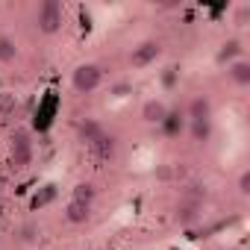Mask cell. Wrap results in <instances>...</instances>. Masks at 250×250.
Segmentation results:
<instances>
[{"mask_svg": "<svg viewBox=\"0 0 250 250\" xmlns=\"http://www.w3.org/2000/svg\"><path fill=\"white\" fill-rule=\"evenodd\" d=\"M42 238V229L36 227V224H27V227H21V241L24 244H36Z\"/></svg>", "mask_w": 250, "mask_h": 250, "instance_id": "17", "label": "cell"}, {"mask_svg": "<svg viewBox=\"0 0 250 250\" xmlns=\"http://www.w3.org/2000/svg\"><path fill=\"white\" fill-rule=\"evenodd\" d=\"M162 127L168 136H180L186 130V115H177V112H168V118L162 121Z\"/></svg>", "mask_w": 250, "mask_h": 250, "instance_id": "13", "label": "cell"}, {"mask_svg": "<svg viewBox=\"0 0 250 250\" xmlns=\"http://www.w3.org/2000/svg\"><path fill=\"white\" fill-rule=\"evenodd\" d=\"M18 42L12 39V36H6V33H0V65H12L15 59H18Z\"/></svg>", "mask_w": 250, "mask_h": 250, "instance_id": "12", "label": "cell"}, {"mask_svg": "<svg viewBox=\"0 0 250 250\" xmlns=\"http://www.w3.org/2000/svg\"><path fill=\"white\" fill-rule=\"evenodd\" d=\"M186 130L197 145H206L212 139V121H186Z\"/></svg>", "mask_w": 250, "mask_h": 250, "instance_id": "11", "label": "cell"}, {"mask_svg": "<svg viewBox=\"0 0 250 250\" xmlns=\"http://www.w3.org/2000/svg\"><path fill=\"white\" fill-rule=\"evenodd\" d=\"M33 156H36V145H33V133L27 127H18L12 136H9V159H12V168L15 171H27L33 165Z\"/></svg>", "mask_w": 250, "mask_h": 250, "instance_id": "1", "label": "cell"}, {"mask_svg": "<svg viewBox=\"0 0 250 250\" xmlns=\"http://www.w3.org/2000/svg\"><path fill=\"white\" fill-rule=\"evenodd\" d=\"M130 91H133V85H130V83H118V85L112 88V94H115V97H124V94H130Z\"/></svg>", "mask_w": 250, "mask_h": 250, "instance_id": "20", "label": "cell"}, {"mask_svg": "<svg viewBox=\"0 0 250 250\" xmlns=\"http://www.w3.org/2000/svg\"><path fill=\"white\" fill-rule=\"evenodd\" d=\"M235 191L241 197H250V168H241L238 177H235Z\"/></svg>", "mask_w": 250, "mask_h": 250, "instance_id": "15", "label": "cell"}, {"mask_svg": "<svg viewBox=\"0 0 250 250\" xmlns=\"http://www.w3.org/2000/svg\"><path fill=\"white\" fill-rule=\"evenodd\" d=\"M80 136H83L85 142L97 145V142L103 139V130H100V124H97V121H83V124H80Z\"/></svg>", "mask_w": 250, "mask_h": 250, "instance_id": "14", "label": "cell"}, {"mask_svg": "<svg viewBox=\"0 0 250 250\" xmlns=\"http://www.w3.org/2000/svg\"><path fill=\"white\" fill-rule=\"evenodd\" d=\"M244 56V44H241V39H227L224 44H221V50H218V62H235V59H241Z\"/></svg>", "mask_w": 250, "mask_h": 250, "instance_id": "10", "label": "cell"}, {"mask_svg": "<svg viewBox=\"0 0 250 250\" xmlns=\"http://www.w3.org/2000/svg\"><path fill=\"white\" fill-rule=\"evenodd\" d=\"M88 218H91V203L77 200V197H71V200L65 203V221H68V224L80 227V224H85Z\"/></svg>", "mask_w": 250, "mask_h": 250, "instance_id": "8", "label": "cell"}, {"mask_svg": "<svg viewBox=\"0 0 250 250\" xmlns=\"http://www.w3.org/2000/svg\"><path fill=\"white\" fill-rule=\"evenodd\" d=\"M227 250H244V247H227Z\"/></svg>", "mask_w": 250, "mask_h": 250, "instance_id": "21", "label": "cell"}, {"mask_svg": "<svg viewBox=\"0 0 250 250\" xmlns=\"http://www.w3.org/2000/svg\"><path fill=\"white\" fill-rule=\"evenodd\" d=\"M159 56H162V44H159L156 39H145L142 44L133 47L130 65H133V68H150V65H156Z\"/></svg>", "mask_w": 250, "mask_h": 250, "instance_id": "4", "label": "cell"}, {"mask_svg": "<svg viewBox=\"0 0 250 250\" xmlns=\"http://www.w3.org/2000/svg\"><path fill=\"white\" fill-rule=\"evenodd\" d=\"M168 103L162 100V97H147L145 103H142V109H139V115H142V121L145 124H156V127H162V121L168 118Z\"/></svg>", "mask_w": 250, "mask_h": 250, "instance_id": "5", "label": "cell"}, {"mask_svg": "<svg viewBox=\"0 0 250 250\" xmlns=\"http://www.w3.org/2000/svg\"><path fill=\"white\" fill-rule=\"evenodd\" d=\"M36 27L44 36H56L65 27V6L59 3V0H44V3H39V9H36Z\"/></svg>", "mask_w": 250, "mask_h": 250, "instance_id": "3", "label": "cell"}, {"mask_svg": "<svg viewBox=\"0 0 250 250\" xmlns=\"http://www.w3.org/2000/svg\"><path fill=\"white\" fill-rule=\"evenodd\" d=\"M103 77H106V71L97 62H83L71 71V88L77 94H91L103 85Z\"/></svg>", "mask_w": 250, "mask_h": 250, "instance_id": "2", "label": "cell"}, {"mask_svg": "<svg viewBox=\"0 0 250 250\" xmlns=\"http://www.w3.org/2000/svg\"><path fill=\"white\" fill-rule=\"evenodd\" d=\"M227 77L232 80V85L247 88V85H250V59H247V56H241V59L229 62V65H227Z\"/></svg>", "mask_w": 250, "mask_h": 250, "instance_id": "9", "label": "cell"}, {"mask_svg": "<svg viewBox=\"0 0 250 250\" xmlns=\"http://www.w3.org/2000/svg\"><path fill=\"white\" fill-rule=\"evenodd\" d=\"M200 218H203V203H200L197 197L183 200V203L177 206V215H174V221H177L180 227H194Z\"/></svg>", "mask_w": 250, "mask_h": 250, "instance_id": "7", "label": "cell"}, {"mask_svg": "<svg viewBox=\"0 0 250 250\" xmlns=\"http://www.w3.org/2000/svg\"><path fill=\"white\" fill-rule=\"evenodd\" d=\"M247 15H250V6L244 3V6H238V12H235V24L241 27V24H247Z\"/></svg>", "mask_w": 250, "mask_h": 250, "instance_id": "19", "label": "cell"}, {"mask_svg": "<svg viewBox=\"0 0 250 250\" xmlns=\"http://www.w3.org/2000/svg\"><path fill=\"white\" fill-rule=\"evenodd\" d=\"M94 194H97V191H94L91 183H80V186L74 188V197H77V200H85V203H94Z\"/></svg>", "mask_w": 250, "mask_h": 250, "instance_id": "16", "label": "cell"}, {"mask_svg": "<svg viewBox=\"0 0 250 250\" xmlns=\"http://www.w3.org/2000/svg\"><path fill=\"white\" fill-rule=\"evenodd\" d=\"M15 106H18V100H15V94H6V91H3V94H0V109H3V112H12Z\"/></svg>", "mask_w": 250, "mask_h": 250, "instance_id": "18", "label": "cell"}, {"mask_svg": "<svg viewBox=\"0 0 250 250\" xmlns=\"http://www.w3.org/2000/svg\"><path fill=\"white\" fill-rule=\"evenodd\" d=\"M183 115H186V121H212V100H209V94H191Z\"/></svg>", "mask_w": 250, "mask_h": 250, "instance_id": "6", "label": "cell"}]
</instances>
